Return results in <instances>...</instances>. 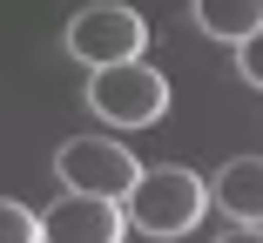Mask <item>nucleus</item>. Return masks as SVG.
I'll return each mask as SVG.
<instances>
[{
    "label": "nucleus",
    "instance_id": "1",
    "mask_svg": "<svg viewBox=\"0 0 263 243\" xmlns=\"http://www.w3.org/2000/svg\"><path fill=\"white\" fill-rule=\"evenodd\" d=\"M209 210V189L196 169L162 162V169H135L128 196H122V223H135L142 236H189Z\"/></svg>",
    "mask_w": 263,
    "mask_h": 243
},
{
    "label": "nucleus",
    "instance_id": "2",
    "mask_svg": "<svg viewBox=\"0 0 263 243\" xmlns=\"http://www.w3.org/2000/svg\"><path fill=\"white\" fill-rule=\"evenodd\" d=\"M88 102H95L101 122H115V128H148V122L169 115V81H162V68H148L142 54L101 61V68H88Z\"/></svg>",
    "mask_w": 263,
    "mask_h": 243
},
{
    "label": "nucleus",
    "instance_id": "3",
    "mask_svg": "<svg viewBox=\"0 0 263 243\" xmlns=\"http://www.w3.org/2000/svg\"><path fill=\"white\" fill-rule=\"evenodd\" d=\"M135 156H128V142H108V135H68L61 149H54V176L68 189H81V196H108L122 203L128 196V182H135Z\"/></svg>",
    "mask_w": 263,
    "mask_h": 243
},
{
    "label": "nucleus",
    "instance_id": "4",
    "mask_svg": "<svg viewBox=\"0 0 263 243\" xmlns=\"http://www.w3.org/2000/svg\"><path fill=\"white\" fill-rule=\"evenodd\" d=\"M148 47V21L135 7H122V0H95V7H81L68 21V54L101 68V61H128Z\"/></svg>",
    "mask_w": 263,
    "mask_h": 243
},
{
    "label": "nucleus",
    "instance_id": "5",
    "mask_svg": "<svg viewBox=\"0 0 263 243\" xmlns=\"http://www.w3.org/2000/svg\"><path fill=\"white\" fill-rule=\"evenodd\" d=\"M128 223H122V203L108 196H81V189H68L61 203L41 210V236L47 243H115Z\"/></svg>",
    "mask_w": 263,
    "mask_h": 243
},
{
    "label": "nucleus",
    "instance_id": "6",
    "mask_svg": "<svg viewBox=\"0 0 263 243\" xmlns=\"http://www.w3.org/2000/svg\"><path fill=\"white\" fill-rule=\"evenodd\" d=\"M209 196L223 203V216H230L236 230H263V162H256V156L223 162V176H216Z\"/></svg>",
    "mask_w": 263,
    "mask_h": 243
},
{
    "label": "nucleus",
    "instance_id": "7",
    "mask_svg": "<svg viewBox=\"0 0 263 243\" xmlns=\"http://www.w3.org/2000/svg\"><path fill=\"white\" fill-rule=\"evenodd\" d=\"M189 14L209 41H243L250 27H263V0H189Z\"/></svg>",
    "mask_w": 263,
    "mask_h": 243
},
{
    "label": "nucleus",
    "instance_id": "8",
    "mask_svg": "<svg viewBox=\"0 0 263 243\" xmlns=\"http://www.w3.org/2000/svg\"><path fill=\"white\" fill-rule=\"evenodd\" d=\"M0 243H41V216L14 196H0Z\"/></svg>",
    "mask_w": 263,
    "mask_h": 243
},
{
    "label": "nucleus",
    "instance_id": "9",
    "mask_svg": "<svg viewBox=\"0 0 263 243\" xmlns=\"http://www.w3.org/2000/svg\"><path fill=\"white\" fill-rule=\"evenodd\" d=\"M230 47H236V74H243L250 88H263V34L250 27V34H243V41H230Z\"/></svg>",
    "mask_w": 263,
    "mask_h": 243
}]
</instances>
